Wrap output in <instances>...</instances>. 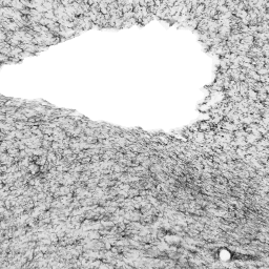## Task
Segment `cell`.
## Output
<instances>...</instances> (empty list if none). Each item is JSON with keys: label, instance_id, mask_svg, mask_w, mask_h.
I'll use <instances>...</instances> for the list:
<instances>
[{"label": "cell", "instance_id": "1", "mask_svg": "<svg viewBox=\"0 0 269 269\" xmlns=\"http://www.w3.org/2000/svg\"><path fill=\"white\" fill-rule=\"evenodd\" d=\"M219 9H220L221 11H223V12H227V11H228L225 6H219Z\"/></svg>", "mask_w": 269, "mask_h": 269}]
</instances>
